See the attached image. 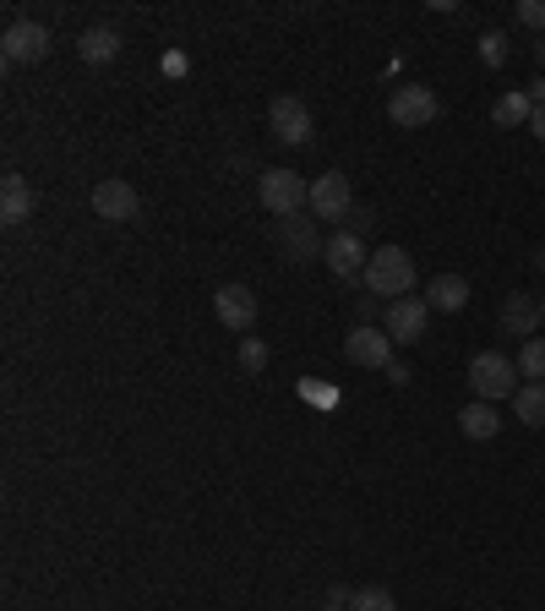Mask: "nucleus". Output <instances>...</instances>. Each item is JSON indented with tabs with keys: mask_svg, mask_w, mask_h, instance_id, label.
I'll list each match as a JSON object with an SVG mask.
<instances>
[{
	"mask_svg": "<svg viewBox=\"0 0 545 611\" xmlns=\"http://www.w3.org/2000/svg\"><path fill=\"white\" fill-rule=\"evenodd\" d=\"M360 284L377 295V301H404L409 289H414V263H409L404 246H382V252H371V263L360 273Z\"/></svg>",
	"mask_w": 545,
	"mask_h": 611,
	"instance_id": "obj_1",
	"label": "nucleus"
},
{
	"mask_svg": "<svg viewBox=\"0 0 545 611\" xmlns=\"http://www.w3.org/2000/svg\"><path fill=\"white\" fill-rule=\"evenodd\" d=\"M257 197L272 218H300V207H311V181H300L295 170H263Z\"/></svg>",
	"mask_w": 545,
	"mask_h": 611,
	"instance_id": "obj_2",
	"label": "nucleus"
},
{
	"mask_svg": "<svg viewBox=\"0 0 545 611\" xmlns=\"http://www.w3.org/2000/svg\"><path fill=\"white\" fill-rule=\"evenodd\" d=\"M470 388H475L485 405H496V399H513L524 383H518V366H513L507 355H496V349H480L475 360H470Z\"/></svg>",
	"mask_w": 545,
	"mask_h": 611,
	"instance_id": "obj_3",
	"label": "nucleus"
},
{
	"mask_svg": "<svg viewBox=\"0 0 545 611\" xmlns=\"http://www.w3.org/2000/svg\"><path fill=\"white\" fill-rule=\"evenodd\" d=\"M436 115H442V104H436V93H431L425 82H404V88L388 93V121H393L399 132H425Z\"/></svg>",
	"mask_w": 545,
	"mask_h": 611,
	"instance_id": "obj_4",
	"label": "nucleus"
},
{
	"mask_svg": "<svg viewBox=\"0 0 545 611\" xmlns=\"http://www.w3.org/2000/svg\"><path fill=\"white\" fill-rule=\"evenodd\" d=\"M50 28L44 22H33V17H17L6 33H0V55H6V67H39L44 55H50Z\"/></svg>",
	"mask_w": 545,
	"mask_h": 611,
	"instance_id": "obj_5",
	"label": "nucleus"
},
{
	"mask_svg": "<svg viewBox=\"0 0 545 611\" xmlns=\"http://www.w3.org/2000/svg\"><path fill=\"white\" fill-rule=\"evenodd\" d=\"M343 355H349L354 366H366V371H388V366H393V339H388V328L360 323V328H349Z\"/></svg>",
	"mask_w": 545,
	"mask_h": 611,
	"instance_id": "obj_6",
	"label": "nucleus"
},
{
	"mask_svg": "<svg viewBox=\"0 0 545 611\" xmlns=\"http://www.w3.org/2000/svg\"><path fill=\"white\" fill-rule=\"evenodd\" d=\"M425 317H431L425 295H404V301L382 306V328H388V339L393 344H420L425 339Z\"/></svg>",
	"mask_w": 545,
	"mask_h": 611,
	"instance_id": "obj_7",
	"label": "nucleus"
},
{
	"mask_svg": "<svg viewBox=\"0 0 545 611\" xmlns=\"http://www.w3.org/2000/svg\"><path fill=\"white\" fill-rule=\"evenodd\" d=\"M268 126H272L278 142L306 147V142H311V110H306L295 93H284V99H272V104H268Z\"/></svg>",
	"mask_w": 545,
	"mask_h": 611,
	"instance_id": "obj_8",
	"label": "nucleus"
},
{
	"mask_svg": "<svg viewBox=\"0 0 545 611\" xmlns=\"http://www.w3.org/2000/svg\"><path fill=\"white\" fill-rule=\"evenodd\" d=\"M213 312H218L224 328L246 334V328L257 323V295H251V284H218V289H213Z\"/></svg>",
	"mask_w": 545,
	"mask_h": 611,
	"instance_id": "obj_9",
	"label": "nucleus"
},
{
	"mask_svg": "<svg viewBox=\"0 0 545 611\" xmlns=\"http://www.w3.org/2000/svg\"><path fill=\"white\" fill-rule=\"evenodd\" d=\"M322 263H328V273H333L339 284H354V278L366 273L371 257H366V246H360V235H354V230H339V235L322 246Z\"/></svg>",
	"mask_w": 545,
	"mask_h": 611,
	"instance_id": "obj_10",
	"label": "nucleus"
},
{
	"mask_svg": "<svg viewBox=\"0 0 545 611\" xmlns=\"http://www.w3.org/2000/svg\"><path fill=\"white\" fill-rule=\"evenodd\" d=\"M311 213H317V218H349V213H354L349 175H339V170L317 175V181H311Z\"/></svg>",
	"mask_w": 545,
	"mask_h": 611,
	"instance_id": "obj_11",
	"label": "nucleus"
},
{
	"mask_svg": "<svg viewBox=\"0 0 545 611\" xmlns=\"http://www.w3.org/2000/svg\"><path fill=\"white\" fill-rule=\"evenodd\" d=\"M93 213L110 218V224H132L136 213H142V197H136L126 181H99L93 186Z\"/></svg>",
	"mask_w": 545,
	"mask_h": 611,
	"instance_id": "obj_12",
	"label": "nucleus"
},
{
	"mask_svg": "<svg viewBox=\"0 0 545 611\" xmlns=\"http://www.w3.org/2000/svg\"><path fill=\"white\" fill-rule=\"evenodd\" d=\"M425 306H431V312H448V317L464 312V306H470V278H464V273H436V278L425 284Z\"/></svg>",
	"mask_w": 545,
	"mask_h": 611,
	"instance_id": "obj_13",
	"label": "nucleus"
},
{
	"mask_svg": "<svg viewBox=\"0 0 545 611\" xmlns=\"http://www.w3.org/2000/svg\"><path fill=\"white\" fill-rule=\"evenodd\" d=\"M541 323H545L541 301H529V295H518V289L502 301V328H507V334H518V339H535V328H541Z\"/></svg>",
	"mask_w": 545,
	"mask_h": 611,
	"instance_id": "obj_14",
	"label": "nucleus"
},
{
	"mask_svg": "<svg viewBox=\"0 0 545 611\" xmlns=\"http://www.w3.org/2000/svg\"><path fill=\"white\" fill-rule=\"evenodd\" d=\"M278 241H284V252L295 257V263H311L328 241H317V230H311V218H278Z\"/></svg>",
	"mask_w": 545,
	"mask_h": 611,
	"instance_id": "obj_15",
	"label": "nucleus"
},
{
	"mask_svg": "<svg viewBox=\"0 0 545 611\" xmlns=\"http://www.w3.org/2000/svg\"><path fill=\"white\" fill-rule=\"evenodd\" d=\"M76 55L88 67H110L121 55V33L115 28H88V33H76Z\"/></svg>",
	"mask_w": 545,
	"mask_h": 611,
	"instance_id": "obj_16",
	"label": "nucleus"
},
{
	"mask_svg": "<svg viewBox=\"0 0 545 611\" xmlns=\"http://www.w3.org/2000/svg\"><path fill=\"white\" fill-rule=\"evenodd\" d=\"M459 431H464L470 442H491V437L502 431V415H496V405L475 399V405H464V409H459Z\"/></svg>",
	"mask_w": 545,
	"mask_h": 611,
	"instance_id": "obj_17",
	"label": "nucleus"
},
{
	"mask_svg": "<svg viewBox=\"0 0 545 611\" xmlns=\"http://www.w3.org/2000/svg\"><path fill=\"white\" fill-rule=\"evenodd\" d=\"M28 213H33V186H28L22 175H6V181H0V218H6V224H22Z\"/></svg>",
	"mask_w": 545,
	"mask_h": 611,
	"instance_id": "obj_18",
	"label": "nucleus"
},
{
	"mask_svg": "<svg viewBox=\"0 0 545 611\" xmlns=\"http://www.w3.org/2000/svg\"><path fill=\"white\" fill-rule=\"evenodd\" d=\"M513 415H518V426L541 431L545 426V383H524V388L513 394Z\"/></svg>",
	"mask_w": 545,
	"mask_h": 611,
	"instance_id": "obj_19",
	"label": "nucleus"
},
{
	"mask_svg": "<svg viewBox=\"0 0 545 611\" xmlns=\"http://www.w3.org/2000/svg\"><path fill=\"white\" fill-rule=\"evenodd\" d=\"M529 115H535L529 93H502V99H496V110H491V121H496V126H507V132H513V126H529Z\"/></svg>",
	"mask_w": 545,
	"mask_h": 611,
	"instance_id": "obj_20",
	"label": "nucleus"
},
{
	"mask_svg": "<svg viewBox=\"0 0 545 611\" xmlns=\"http://www.w3.org/2000/svg\"><path fill=\"white\" fill-rule=\"evenodd\" d=\"M518 377L524 383H545V339H529L518 349Z\"/></svg>",
	"mask_w": 545,
	"mask_h": 611,
	"instance_id": "obj_21",
	"label": "nucleus"
},
{
	"mask_svg": "<svg viewBox=\"0 0 545 611\" xmlns=\"http://www.w3.org/2000/svg\"><path fill=\"white\" fill-rule=\"evenodd\" d=\"M349 611H399V601H393L382 584H366V590L349 595Z\"/></svg>",
	"mask_w": 545,
	"mask_h": 611,
	"instance_id": "obj_22",
	"label": "nucleus"
},
{
	"mask_svg": "<svg viewBox=\"0 0 545 611\" xmlns=\"http://www.w3.org/2000/svg\"><path fill=\"white\" fill-rule=\"evenodd\" d=\"M480 61L485 67H502L507 61V39L502 33H480Z\"/></svg>",
	"mask_w": 545,
	"mask_h": 611,
	"instance_id": "obj_23",
	"label": "nucleus"
},
{
	"mask_svg": "<svg viewBox=\"0 0 545 611\" xmlns=\"http://www.w3.org/2000/svg\"><path fill=\"white\" fill-rule=\"evenodd\" d=\"M158 71H164L169 82H181V77L192 71V55H186V50H164V55H158Z\"/></svg>",
	"mask_w": 545,
	"mask_h": 611,
	"instance_id": "obj_24",
	"label": "nucleus"
},
{
	"mask_svg": "<svg viewBox=\"0 0 545 611\" xmlns=\"http://www.w3.org/2000/svg\"><path fill=\"white\" fill-rule=\"evenodd\" d=\"M263 366H268V344L246 339V344H240V371H263Z\"/></svg>",
	"mask_w": 545,
	"mask_h": 611,
	"instance_id": "obj_25",
	"label": "nucleus"
},
{
	"mask_svg": "<svg viewBox=\"0 0 545 611\" xmlns=\"http://www.w3.org/2000/svg\"><path fill=\"white\" fill-rule=\"evenodd\" d=\"M518 22H524V28H541V33H545V0H518Z\"/></svg>",
	"mask_w": 545,
	"mask_h": 611,
	"instance_id": "obj_26",
	"label": "nucleus"
},
{
	"mask_svg": "<svg viewBox=\"0 0 545 611\" xmlns=\"http://www.w3.org/2000/svg\"><path fill=\"white\" fill-rule=\"evenodd\" d=\"M306 394H311L317 405H333V388H322V383H306Z\"/></svg>",
	"mask_w": 545,
	"mask_h": 611,
	"instance_id": "obj_27",
	"label": "nucleus"
},
{
	"mask_svg": "<svg viewBox=\"0 0 545 611\" xmlns=\"http://www.w3.org/2000/svg\"><path fill=\"white\" fill-rule=\"evenodd\" d=\"M328 607H343V611H349V590H343V584H333V590H328Z\"/></svg>",
	"mask_w": 545,
	"mask_h": 611,
	"instance_id": "obj_28",
	"label": "nucleus"
},
{
	"mask_svg": "<svg viewBox=\"0 0 545 611\" xmlns=\"http://www.w3.org/2000/svg\"><path fill=\"white\" fill-rule=\"evenodd\" d=\"M529 104H535V110H545V77H541V82H529Z\"/></svg>",
	"mask_w": 545,
	"mask_h": 611,
	"instance_id": "obj_29",
	"label": "nucleus"
},
{
	"mask_svg": "<svg viewBox=\"0 0 545 611\" xmlns=\"http://www.w3.org/2000/svg\"><path fill=\"white\" fill-rule=\"evenodd\" d=\"M529 132H535V136L545 142V110H535V115H529Z\"/></svg>",
	"mask_w": 545,
	"mask_h": 611,
	"instance_id": "obj_30",
	"label": "nucleus"
},
{
	"mask_svg": "<svg viewBox=\"0 0 545 611\" xmlns=\"http://www.w3.org/2000/svg\"><path fill=\"white\" fill-rule=\"evenodd\" d=\"M535 55H541V67H545V39H541V50H535Z\"/></svg>",
	"mask_w": 545,
	"mask_h": 611,
	"instance_id": "obj_31",
	"label": "nucleus"
},
{
	"mask_svg": "<svg viewBox=\"0 0 545 611\" xmlns=\"http://www.w3.org/2000/svg\"><path fill=\"white\" fill-rule=\"evenodd\" d=\"M322 611H343V607H322Z\"/></svg>",
	"mask_w": 545,
	"mask_h": 611,
	"instance_id": "obj_32",
	"label": "nucleus"
},
{
	"mask_svg": "<svg viewBox=\"0 0 545 611\" xmlns=\"http://www.w3.org/2000/svg\"><path fill=\"white\" fill-rule=\"evenodd\" d=\"M541 312H545V301H541Z\"/></svg>",
	"mask_w": 545,
	"mask_h": 611,
	"instance_id": "obj_33",
	"label": "nucleus"
},
{
	"mask_svg": "<svg viewBox=\"0 0 545 611\" xmlns=\"http://www.w3.org/2000/svg\"><path fill=\"white\" fill-rule=\"evenodd\" d=\"M541 263H545V257H541Z\"/></svg>",
	"mask_w": 545,
	"mask_h": 611,
	"instance_id": "obj_34",
	"label": "nucleus"
}]
</instances>
